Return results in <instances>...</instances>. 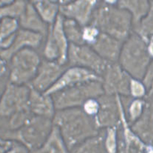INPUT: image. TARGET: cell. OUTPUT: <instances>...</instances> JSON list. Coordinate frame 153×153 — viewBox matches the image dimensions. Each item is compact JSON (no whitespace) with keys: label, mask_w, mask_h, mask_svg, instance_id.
Here are the masks:
<instances>
[{"label":"cell","mask_w":153,"mask_h":153,"mask_svg":"<svg viewBox=\"0 0 153 153\" xmlns=\"http://www.w3.org/2000/svg\"><path fill=\"white\" fill-rule=\"evenodd\" d=\"M99 0H75L65 5H61L63 15L75 19L80 23H86L95 12Z\"/></svg>","instance_id":"obj_1"},{"label":"cell","mask_w":153,"mask_h":153,"mask_svg":"<svg viewBox=\"0 0 153 153\" xmlns=\"http://www.w3.org/2000/svg\"><path fill=\"white\" fill-rule=\"evenodd\" d=\"M150 0H120L119 8L127 11L132 16V22L138 25L149 9Z\"/></svg>","instance_id":"obj_2"},{"label":"cell","mask_w":153,"mask_h":153,"mask_svg":"<svg viewBox=\"0 0 153 153\" xmlns=\"http://www.w3.org/2000/svg\"><path fill=\"white\" fill-rule=\"evenodd\" d=\"M25 0H14L5 5H0V20L3 19H20L26 9Z\"/></svg>","instance_id":"obj_3"},{"label":"cell","mask_w":153,"mask_h":153,"mask_svg":"<svg viewBox=\"0 0 153 153\" xmlns=\"http://www.w3.org/2000/svg\"><path fill=\"white\" fill-rule=\"evenodd\" d=\"M58 2L57 1H44V2H38L32 4L35 6L39 16L45 21L52 22L55 19L57 13L59 10Z\"/></svg>","instance_id":"obj_4"},{"label":"cell","mask_w":153,"mask_h":153,"mask_svg":"<svg viewBox=\"0 0 153 153\" xmlns=\"http://www.w3.org/2000/svg\"><path fill=\"white\" fill-rule=\"evenodd\" d=\"M139 32L143 38H148L153 35V1L150 2L149 9L146 16L138 24Z\"/></svg>","instance_id":"obj_5"},{"label":"cell","mask_w":153,"mask_h":153,"mask_svg":"<svg viewBox=\"0 0 153 153\" xmlns=\"http://www.w3.org/2000/svg\"><path fill=\"white\" fill-rule=\"evenodd\" d=\"M146 87L143 84L137 80L131 81V92L133 97H143L146 94Z\"/></svg>","instance_id":"obj_6"},{"label":"cell","mask_w":153,"mask_h":153,"mask_svg":"<svg viewBox=\"0 0 153 153\" xmlns=\"http://www.w3.org/2000/svg\"><path fill=\"white\" fill-rule=\"evenodd\" d=\"M143 103L141 100H135L131 106L130 113L132 119H136L141 115Z\"/></svg>","instance_id":"obj_7"},{"label":"cell","mask_w":153,"mask_h":153,"mask_svg":"<svg viewBox=\"0 0 153 153\" xmlns=\"http://www.w3.org/2000/svg\"><path fill=\"white\" fill-rule=\"evenodd\" d=\"M148 67V69H146L147 71H146L144 74V85L146 88H149L150 90L153 84V62L149 64Z\"/></svg>","instance_id":"obj_8"},{"label":"cell","mask_w":153,"mask_h":153,"mask_svg":"<svg viewBox=\"0 0 153 153\" xmlns=\"http://www.w3.org/2000/svg\"><path fill=\"white\" fill-rule=\"evenodd\" d=\"M97 104L96 102H94V100H90L88 101L87 103L85 104V110L90 114H93V113H95L97 110Z\"/></svg>","instance_id":"obj_9"},{"label":"cell","mask_w":153,"mask_h":153,"mask_svg":"<svg viewBox=\"0 0 153 153\" xmlns=\"http://www.w3.org/2000/svg\"><path fill=\"white\" fill-rule=\"evenodd\" d=\"M5 60L2 58V57L0 55V78H2V76L5 74L6 72V64H5Z\"/></svg>","instance_id":"obj_10"},{"label":"cell","mask_w":153,"mask_h":153,"mask_svg":"<svg viewBox=\"0 0 153 153\" xmlns=\"http://www.w3.org/2000/svg\"><path fill=\"white\" fill-rule=\"evenodd\" d=\"M147 50H148L149 54L150 57H153V35L150 38L149 42V45L147 46Z\"/></svg>","instance_id":"obj_11"},{"label":"cell","mask_w":153,"mask_h":153,"mask_svg":"<svg viewBox=\"0 0 153 153\" xmlns=\"http://www.w3.org/2000/svg\"><path fill=\"white\" fill-rule=\"evenodd\" d=\"M9 143H6V144H3V143H0V153H5L6 151V149H7V145Z\"/></svg>","instance_id":"obj_12"},{"label":"cell","mask_w":153,"mask_h":153,"mask_svg":"<svg viewBox=\"0 0 153 153\" xmlns=\"http://www.w3.org/2000/svg\"><path fill=\"white\" fill-rule=\"evenodd\" d=\"M75 0H57V2H59L61 5H65L67 4H69L71 2H74Z\"/></svg>","instance_id":"obj_13"},{"label":"cell","mask_w":153,"mask_h":153,"mask_svg":"<svg viewBox=\"0 0 153 153\" xmlns=\"http://www.w3.org/2000/svg\"><path fill=\"white\" fill-rule=\"evenodd\" d=\"M107 5H113L116 3H118L120 0H103Z\"/></svg>","instance_id":"obj_14"},{"label":"cell","mask_w":153,"mask_h":153,"mask_svg":"<svg viewBox=\"0 0 153 153\" xmlns=\"http://www.w3.org/2000/svg\"><path fill=\"white\" fill-rule=\"evenodd\" d=\"M14 1V0H0V3H1V5H5V4H9L11 3Z\"/></svg>","instance_id":"obj_15"},{"label":"cell","mask_w":153,"mask_h":153,"mask_svg":"<svg viewBox=\"0 0 153 153\" xmlns=\"http://www.w3.org/2000/svg\"><path fill=\"white\" fill-rule=\"evenodd\" d=\"M31 4H35V3H38V2H44V1H47V0H31ZM50 1H57V0H50Z\"/></svg>","instance_id":"obj_16"},{"label":"cell","mask_w":153,"mask_h":153,"mask_svg":"<svg viewBox=\"0 0 153 153\" xmlns=\"http://www.w3.org/2000/svg\"><path fill=\"white\" fill-rule=\"evenodd\" d=\"M0 143H3V144H6V143H6V142H5V140H4V139H1V138H0Z\"/></svg>","instance_id":"obj_17"},{"label":"cell","mask_w":153,"mask_h":153,"mask_svg":"<svg viewBox=\"0 0 153 153\" xmlns=\"http://www.w3.org/2000/svg\"><path fill=\"white\" fill-rule=\"evenodd\" d=\"M153 93V84L152 85V87H151V88H150V90H149V94H152Z\"/></svg>","instance_id":"obj_18"},{"label":"cell","mask_w":153,"mask_h":153,"mask_svg":"<svg viewBox=\"0 0 153 153\" xmlns=\"http://www.w3.org/2000/svg\"><path fill=\"white\" fill-rule=\"evenodd\" d=\"M147 153H153V147H151V148H150V149L149 150L148 152Z\"/></svg>","instance_id":"obj_19"},{"label":"cell","mask_w":153,"mask_h":153,"mask_svg":"<svg viewBox=\"0 0 153 153\" xmlns=\"http://www.w3.org/2000/svg\"><path fill=\"white\" fill-rule=\"evenodd\" d=\"M150 1H153V0H150Z\"/></svg>","instance_id":"obj_20"},{"label":"cell","mask_w":153,"mask_h":153,"mask_svg":"<svg viewBox=\"0 0 153 153\" xmlns=\"http://www.w3.org/2000/svg\"><path fill=\"white\" fill-rule=\"evenodd\" d=\"M0 5H1V3H0Z\"/></svg>","instance_id":"obj_21"}]
</instances>
